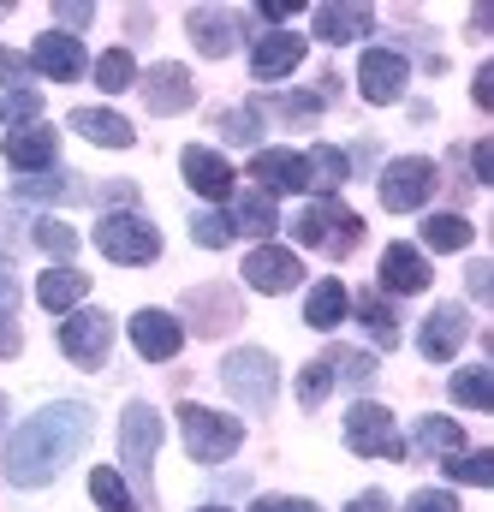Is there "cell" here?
Here are the masks:
<instances>
[{"label": "cell", "instance_id": "19", "mask_svg": "<svg viewBox=\"0 0 494 512\" xmlns=\"http://www.w3.org/2000/svg\"><path fill=\"white\" fill-rule=\"evenodd\" d=\"M298 60H304V36H292V30H268V36L250 42V72H256L262 84L298 72Z\"/></svg>", "mask_w": 494, "mask_h": 512}, {"label": "cell", "instance_id": "40", "mask_svg": "<svg viewBox=\"0 0 494 512\" xmlns=\"http://www.w3.org/2000/svg\"><path fill=\"white\" fill-rule=\"evenodd\" d=\"M12 316H18V286H12V274L0 268V358L18 352V328H12Z\"/></svg>", "mask_w": 494, "mask_h": 512}, {"label": "cell", "instance_id": "36", "mask_svg": "<svg viewBox=\"0 0 494 512\" xmlns=\"http://www.w3.org/2000/svg\"><path fill=\"white\" fill-rule=\"evenodd\" d=\"M18 197H60V203H72V197H84V185H78V173H42V179H18Z\"/></svg>", "mask_w": 494, "mask_h": 512}, {"label": "cell", "instance_id": "42", "mask_svg": "<svg viewBox=\"0 0 494 512\" xmlns=\"http://www.w3.org/2000/svg\"><path fill=\"white\" fill-rule=\"evenodd\" d=\"M221 131H227L233 143H256V131H262V114H256V108H233V114H221Z\"/></svg>", "mask_w": 494, "mask_h": 512}, {"label": "cell", "instance_id": "47", "mask_svg": "<svg viewBox=\"0 0 494 512\" xmlns=\"http://www.w3.org/2000/svg\"><path fill=\"white\" fill-rule=\"evenodd\" d=\"M54 18H60L66 30H84V24L96 18V6H90V0H60V6H54Z\"/></svg>", "mask_w": 494, "mask_h": 512}, {"label": "cell", "instance_id": "11", "mask_svg": "<svg viewBox=\"0 0 494 512\" xmlns=\"http://www.w3.org/2000/svg\"><path fill=\"white\" fill-rule=\"evenodd\" d=\"M250 179L262 185V197H298L310 191V167L298 149H256L250 155Z\"/></svg>", "mask_w": 494, "mask_h": 512}, {"label": "cell", "instance_id": "14", "mask_svg": "<svg viewBox=\"0 0 494 512\" xmlns=\"http://www.w3.org/2000/svg\"><path fill=\"white\" fill-rule=\"evenodd\" d=\"M125 328H131L137 358H149V364H167V358H179V346H185V322L167 316V310H137Z\"/></svg>", "mask_w": 494, "mask_h": 512}, {"label": "cell", "instance_id": "3", "mask_svg": "<svg viewBox=\"0 0 494 512\" xmlns=\"http://www.w3.org/2000/svg\"><path fill=\"white\" fill-rule=\"evenodd\" d=\"M179 435H185V453L197 465H227L245 447V417H227L209 405H179Z\"/></svg>", "mask_w": 494, "mask_h": 512}, {"label": "cell", "instance_id": "2", "mask_svg": "<svg viewBox=\"0 0 494 512\" xmlns=\"http://www.w3.org/2000/svg\"><path fill=\"white\" fill-rule=\"evenodd\" d=\"M155 453H161V411L149 399H131L120 417V465L137 483V507H155V489H149V471H155Z\"/></svg>", "mask_w": 494, "mask_h": 512}, {"label": "cell", "instance_id": "25", "mask_svg": "<svg viewBox=\"0 0 494 512\" xmlns=\"http://www.w3.org/2000/svg\"><path fill=\"white\" fill-rule=\"evenodd\" d=\"M72 131H84L90 143H102V149H131V120H120V114H108V108H72V120H66Z\"/></svg>", "mask_w": 494, "mask_h": 512}, {"label": "cell", "instance_id": "41", "mask_svg": "<svg viewBox=\"0 0 494 512\" xmlns=\"http://www.w3.org/2000/svg\"><path fill=\"white\" fill-rule=\"evenodd\" d=\"M328 387H334V364H328V358H316V364L298 370V399H304V405H322Z\"/></svg>", "mask_w": 494, "mask_h": 512}, {"label": "cell", "instance_id": "27", "mask_svg": "<svg viewBox=\"0 0 494 512\" xmlns=\"http://www.w3.org/2000/svg\"><path fill=\"white\" fill-rule=\"evenodd\" d=\"M233 233H250V239H268L274 227H280V215H274V197H262V191H245L239 203H233Z\"/></svg>", "mask_w": 494, "mask_h": 512}, {"label": "cell", "instance_id": "33", "mask_svg": "<svg viewBox=\"0 0 494 512\" xmlns=\"http://www.w3.org/2000/svg\"><path fill=\"white\" fill-rule=\"evenodd\" d=\"M137 84V60L125 54V48H108L102 60H96V90H108V96H120Z\"/></svg>", "mask_w": 494, "mask_h": 512}, {"label": "cell", "instance_id": "44", "mask_svg": "<svg viewBox=\"0 0 494 512\" xmlns=\"http://www.w3.org/2000/svg\"><path fill=\"white\" fill-rule=\"evenodd\" d=\"M36 114H42V96L36 90H18V96L0 102V120H36Z\"/></svg>", "mask_w": 494, "mask_h": 512}, {"label": "cell", "instance_id": "24", "mask_svg": "<svg viewBox=\"0 0 494 512\" xmlns=\"http://www.w3.org/2000/svg\"><path fill=\"white\" fill-rule=\"evenodd\" d=\"M346 316H352V292H346L334 274H328V280H316V286H310V298H304V322H310L316 334H334Z\"/></svg>", "mask_w": 494, "mask_h": 512}, {"label": "cell", "instance_id": "37", "mask_svg": "<svg viewBox=\"0 0 494 512\" xmlns=\"http://www.w3.org/2000/svg\"><path fill=\"white\" fill-rule=\"evenodd\" d=\"M191 239H197L203 251H227V245H233L239 233H233V221H227L221 209H203V215L191 221Z\"/></svg>", "mask_w": 494, "mask_h": 512}, {"label": "cell", "instance_id": "22", "mask_svg": "<svg viewBox=\"0 0 494 512\" xmlns=\"http://www.w3.org/2000/svg\"><path fill=\"white\" fill-rule=\"evenodd\" d=\"M429 286V262L417 245H387L381 251V292H399V298H411V292H423Z\"/></svg>", "mask_w": 494, "mask_h": 512}, {"label": "cell", "instance_id": "15", "mask_svg": "<svg viewBox=\"0 0 494 512\" xmlns=\"http://www.w3.org/2000/svg\"><path fill=\"white\" fill-rule=\"evenodd\" d=\"M84 42L78 36H66V30H48V36H36V48H30V72H42V78H54V84H72V78H84Z\"/></svg>", "mask_w": 494, "mask_h": 512}, {"label": "cell", "instance_id": "20", "mask_svg": "<svg viewBox=\"0 0 494 512\" xmlns=\"http://www.w3.org/2000/svg\"><path fill=\"white\" fill-rule=\"evenodd\" d=\"M54 155H60L54 126H36V120H30V126L6 131V167H18V173H48Z\"/></svg>", "mask_w": 494, "mask_h": 512}, {"label": "cell", "instance_id": "50", "mask_svg": "<svg viewBox=\"0 0 494 512\" xmlns=\"http://www.w3.org/2000/svg\"><path fill=\"white\" fill-rule=\"evenodd\" d=\"M256 12H262L268 24H286V18L298 12V0H256Z\"/></svg>", "mask_w": 494, "mask_h": 512}, {"label": "cell", "instance_id": "51", "mask_svg": "<svg viewBox=\"0 0 494 512\" xmlns=\"http://www.w3.org/2000/svg\"><path fill=\"white\" fill-rule=\"evenodd\" d=\"M471 167H477V179H483V185L494 179V143H489V137H483V143L471 149Z\"/></svg>", "mask_w": 494, "mask_h": 512}, {"label": "cell", "instance_id": "53", "mask_svg": "<svg viewBox=\"0 0 494 512\" xmlns=\"http://www.w3.org/2000/svg\"><path fill=\"white\" fill-rule=\"evenodd\" d=\"M471 96H477V108H494V66H483V72H477Z\"/></svg>", "mask_w": 494, "mask_h": 512}, {"label": "cell", "instance_id": "17", "mask_svg": "<svg viewBox=\"0 0 494 512\" xmlns=\"http://www.w3.org/2000/svg\"><path fill=\"white\" fill-rule=\"evenodd\" d=\"M298 280H304V262L280 245H256L245 256V286H256V292H292Z\"/></svg>", "mask_w": 494, "mask_h": 512}, {"label": "cell", "instance_id": "5", "mask_svg": "<svg viewBox=\"0 0 494 512\" xmlns=\"http://www.w3.org/2000/svg\"><path fill=\"white\" fill-rule=\"evenodd\" d=\"M221 387L245 405V411H268L274 405V393H280V370H274V358L262 352V346H239V352H227V364H221Z\"/></svg>", "mask_w": 494, "mask_h": 512}, {"label": "cell", "instance_id": "49", "mask_svg": "<svg viewBox=\"0 0 494 512\" xmlns=\"http://www.w3.org/2000/svg\"><path fill=\"white\" fill-rule=\"evenodd\" d=\"M465 286H471V298H489L494 268H489V262H471V268H465Z\"/></svg>", "mask_w": 494, "mask_h": 512}, {"label": "cell", "instance_id": "1", "mask_svg": "<svg viewBox=\"0 0 494 512\" xmlns=\"http://www.w3.org/2000/svg\"><path fill=\"white\" fill-rule=\"evenodd\" d=\"M90 429H96V417H90L84 399H54V405H42V411L24 417L18 435L6 441V483H12V489H42V483H54V477L84 453Z\"/></svg>", "mask_w": 494, "mask_h": 512}, {"label": "cell", "instance_id": "39", "mask_svg": "<svg viewBox=\"0 0 494 512\" xmlns=\"http://www.w3.org/2000/svg\"><path fill=\"white\" fill-rule=\"evenodd\" d=\"M36 245H42L48 256H60V262H72V251H78V233H72L66 221L42 215V221H36Z\"/></svg>", "mask_w": 494, "mask_h": 512}, {"label": "cell", "instance_id": "32", "mask_svg": "<svg viewBox=\"0 0 494 512\" xmlns=\"http://www.w3.org/2000/svg\"><path fill=\"white\" fill-rule=\"evenodd\" d=\"M352 310L364 316V328H370L375 346H399V316L387 310V298H381V292H364V298H352Z\"/></svg>", "mask_w": 494, "mask_h": 512}, {"label": "cell", "instance_id": "21", "mask_svg": "<svg viewBox=\"0 0 494 512\" xmlns=\"http://www.w3.org/2000/svg\"><path fill=\"white\" fill-rule=\"evenodd\" d=\"M375 12L370 6H358V0H340V6H316V18H310V36H322V42H358V36H370Z\"/></svg>", "mask_w": 494, "mask_h": 512}, {"label": "cell", "instance_id": "10", "mask_svg": "<svg viewBox=\"0 0 494 512\" xmlns=\"http://www.w3.org/2000/svg\"><path fill=\"white\" fill-rule=\"evenodd\" d=\"M137 90H143V108H149L155 120L185 114V108L197 102V84H191V72H185L179 60H155V66L137 78Z\"/></svg>", "mask_w": 494, "mask_h": 512}, {"label": "cell", "instance_id": "6", "mask_svg": "<svg viewBox=\"0 0 494 512\" xmlns=\"http://www.w3.org/2000/svg\"><path fill=\"white\" fill-rule=\"evenodd\" d=\"M346 447H352L358 459H393V465L411 453L405 435H399V423H393V411L375 405V399H358V405L346 411Z\"/></svg>", "mask_w": 494, "mask_h": 512}, {"label": "cell", "instance_id": "18", "mask_svg": "<svg viewBox=\"0 0 494 512\" xmlns=\"http://www.w3.org/2000/svg\"><path fill=\"white\" fill-rule=\"evenodd\" d=\"M185 30H191L197 54H209V60H227V54L239 48V24H233V12H221V6H191V12H185Z\"/></svg>", "mask_w": 494, "mask_h": 512}, {"label": "cell", "instance_id": "13", "mask_svg": "<svg viewBox=\"0 0 494 512\" xmlns=\"http://www.w3.org/2000/svg\"><path fill=\"white\" fill-rule=\"evenodd\" d=\"M405 78H411L405 54H393V48H364V60H358V90H364V102H375V108L399 102V96H405Z\"/></svg>", "mask_w": 494, "mask_h": 512}, {"label": "cell", "instance_id": "52", "mask_svg": "<svg viewBox=\"0 0 494 512\" xmlns=\"http://www.w3.org/2000/svg\"><path fill=\"white\" fill-rule=\"evenodd\" d=\"M346 512H393V501H387L381 489H364V495H358V501H352Z\"/></svg>", "mask_w": 494, "mask_h": 512}, {"label": "cell", "instance_id": "12", "mask_svg": "<svg viewBox=\"0 0 494 512\" xmlns=\"http://www.w3.org/2000/svg\"><path fill=\"white\" fill-rule=\"evenodd\" d=\"M465 340H471V316H465V304H435V310L423 316V328H417V352H423L429 364H447Z\"/></svg>", "mask_w": 494, "mask_h": 512}, {"label": "cell", "instance_id": "35", "mask_svg": "<svg viewBox=\"0 0 494 512\" xmlns=\"http://www.w3.org/2000/svg\"><path fill=\"white\" fill-rule=\"evenodd\" d=\"M447 477L453 483H477V489H489L494 483V453L483 447V453H453L447 459Z\"/></svg>", "mask_w": 494, "mask_h": 512}, {"label": "cell", "instance_id": "30", "mask_svg": "<svg viewBox=\"0 0 494 512\" xmlns=\"http://www.w3.org/2000/svg\"><path fill=\"white\" fill-rule=\"evenodd\" d=\"M417 447L435 453V459H453V453H465V429L453 417H423L417 423Z\"/></svg>", "mask_w": 494, "mask_h": 512}, {"label": "cell", "instance_id": "9", "mask_svg": "<svg viewBox=\"0 0 494 512\" xmlns=\"http://www.w3.org/2000/svg\"><path fill=\"white\" fill-rule=\"evenodd\" d=\"M60 352L84 370H102L114 352V316L108 310H66L60 322Z\"/></svg>", "mask_w": 494, "mask_h": 512}, {"label": "cell", "instance_id": "54", "mask_svg": "<svg viewBox=\"0 0 494 512\" xmlns=\"http://www.w3.org/2000/svg\"><path fill=\"white\" fill-rule=\"evenodd\" d=\"M197 512H227V507H197Z\"/></svg>", "mask_w": 494, "mask_h": 512}, {"label": "cell", "instance_id": "43", "mask_svg": "<svg viewBox=\"0 0 494 512\" xmlns=\"http://www.w3.org/2000/svg\"><path fill=\"white\" fill-rule=\"evenodd\" d=\"M24 78H30V60H24V54H12V48H0V84H6V96H18V90H24Z\"/></svg>", "mask_w": 494, "mask_h": 512}, {"label": "cell", "instance_id": "7", "mask_svg": "<svg viewBox=\"0 0 494 512\" xmlns=\"http://www.w3.org/2000/svg\"><path fill=\"white\" fill-rule=\"evenodd\" d=\"M435 185H441V167L429 155H399V161L381 167V209L411 215V209H423L435 197Z\"/></svg>", "mask_w": 494, "mask_h": 512}, {"label": "cell", "instance_id": "4", "mask_svg": "<svg viewBox=\"0 0 494 512\" xmlns=\"http://www.w3.org/2000/svg\"><path fill=\"white\" fill-rule=\"evenodd\" d=\"M292 239H298V245H310V251L352 256L358 245H364V221H358L340 197H322V203H310V209L292 221Z\"/></svg>", "mask_w": 494, "mask_h": 512}, {"label": "cell", "instance_id": "23", "mask_svg": "<svg viewBox=\"0 0 494 512\" xmlns=\"http://www.w3.org/2000/svg\"><path fill=\"white\" fill-rule=\"evenodd\" d=\"M90 298V274H78L72 262H60V268H48L42 280H36V304L42 310H54V316H66V310H78Z\"/></svg>", "mask_w": 494, "mask_h": 512}, {"label": "cell", "instance_id": "46", "mask_svg": "<svg viewBox=\"0 0 494 512\" xmlns=\"http://www.w3.org/2000/svg\"><path fill=\"white\" fill-rule=\"evenodd\" d=\"M268 108H274V114H286V120H310V114L322 108V96H274Z\"/></svg>", "mask_w": 494, "mask_h": 512}, {"label": "cell", "instance_id": "26", "mask_svg": "<svg viewBox=\"0 0 494 512\" xmlns=\"http://www.w3.org/2000/svg\"><path fill=\"white\" fill-rule=\"evenodd\" d=\"M304 167H310V191H322V197H334V191L346 185V173H352L346 149H334V143H316V149L304 155Z\"/></svg>", "mask_w": 494, "mask_h": 512}, {"label": "cell", "instance_id": "8", "mask_svg": "<svg viewBox=\"0 0 494 512\" xmlns=\"http://www.w3.org/2000/svg\"><path fill=\"white\" fill-rule=\"evenodd\" d=\"M96 251L108 256V262H155L161 256V233L143 221V215H131V209H114V215H102V227H96Z\"/></svg>", "mask_w": 494, "mask_h": 512}, {"label": "cell", "instance_id": "34", "mask_svg": "<svg viewBox=\"0 0 494 512\" xmlns=\"http://www.w3.org/2000/svg\"><path fill=\"white\" fill-rule=\"evenodd\" d=\"M453 399L471 411H494V370H459L453 376Z\"/></svg>", "mask_w": 494, "mask_h": 512}, {"label": "cell", "instance_id": "38", "mask_svg": "<svg viewBox=\"0 0 494 512\" xmlns=\"http://www.w3.org/2000/svg\"><path fill=\"white\" fill-rule=\"evenodd\" d=\"M328 364H334V382H352V387H370L375 382V358L370 352H328Z\"/></svg>", "mask_w": 494, "mask_h": 512}, {"label": "cell", "instance_id": "28", "mask_svg": "<svg viewBox=\"0 0 494 512\" xmlns=\"http://www.w3.org/2000/svg\"><path fill=\"white\" fill-rule=\"evenodd\" d=\"M191 310L203 316V322H197V334H221V328H233V322H239V304H233V292H221V286L191 292Z\"/></svg>", "mask_w": 494, "mask_h": 512}, {"label": "cell", "instance_id": "16", "mask_svg": "<svg viewBox=\"0 0 494 512\" xmlns=\"http://www.w3.org/2000/svg\"><path fill=\"white\" fill-rule=\"evenodd\" d=\"M179 173H185V185H191L197 197H209V203H227V197H233V167H227V155H215V149H203V143H191V149L179 155Z\"/></svg>", "mask_w": 494, "mask_h": 512}, {"label": "cell", "instance_id": "31", "mask_svg": "<svg viewBox=\"0 0 494 512\" xmlns=\"http://www.w3.org/2000/svg\"><path fill=\"white\" fill-rule=\"evenodd\" d=\"M90 501L102 512H143L137 501H131V489H125V477L114 471V465H96L90 471Z\"/></svg>", "mask_w": 494, "mask_h": 512}, {"label": "cell", "instance_id": "48", "mask_svg": "<svg viewBox=\"0 0 494 512\" xmlns=\"http://www.w3.org/2000/svg\"><path fill=\"white\" fill-rule=\"evenodd\" d=\"M250 512H322L316 501H292V495H262Z\"/></svg>", "mask_w": 494, "mask_h": 512}, {"label": "cell", "instance_id": "29", "mask_svg": "<svg viewBox=\"0 0 494 512\" xmlns=\"http://www.w3.org/2000/svg\"><path fill=\"white\" fill-rule=\"evenodd\" d=\"M471 239H477V227H471L465 215H429V221H423V245H429V251H465Z\"/></svg>", "mask_w": 494, "mask_h": 512}, {"label": "cell", "instance_id": "45", "mask_svg": "<svg viewBox=\"0 0 494 512\" xmlns=\"http://www.w3.org/2000/svg\"><path fill=\"white\" fill-rule=\"evenodd\" d=\"M405 512H459V501H453L447 489H417V495L405 501Z\"/></svg>", "mask_w": 494, "mask_h": 512}]
</instances>
